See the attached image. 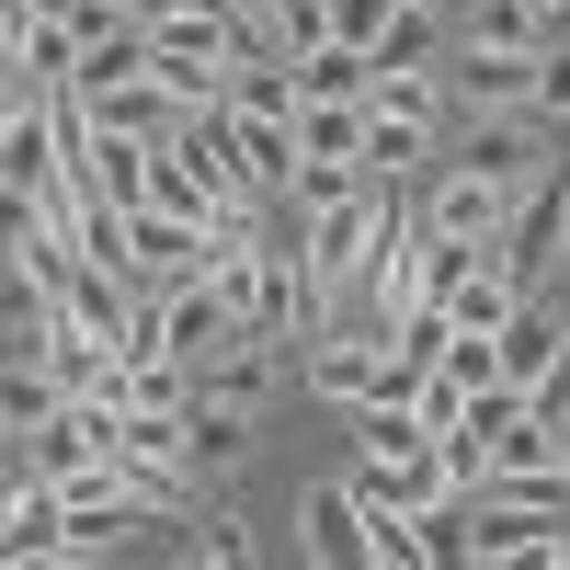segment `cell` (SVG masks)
Returning <instances> with one entry per match:
<instances>
[{"label": "cell", "mask_w": 570, "mask_h": 570, "mask_svg": "<svg viewBox=\"0 0 570 570\" xmlns=\"http://www.w3.org/2000/svg\"><path fill=\"white\" fill-rule=\"evenodd\" d=\"M400 228V183H354L343 206H297V274H308V320H331V297L376 263V240Z\"/></svg>", "instance_id": "6da1fadb"}, {"label": "cell", "mask_w": 570, "mask_h": 570, "mask_svg": "<svg viewBox=\"0 0 570 570\" xmlns=\"http://www.w3.org/2000/svg\"><path fill=\"white\" fill-rule=\"evenodd\" d=\"M240 12H217V0H183L171 23H149V69L183 91V104H217L228 91V69H240Z\"/></svg>", "instance_id": "7a4b0ae2"}, {"label": "cell", "mask_w": 570, "mask_h": 570, "mask_svg": "<svg viewBox=\"0 0 570 570\" xmlns=\"http://www.w3.org/2000/svg\"><path fill=\"white\" fill-rule=\"evenodd\" d=\"M104 468H126V480H149L160 502L195 491V422L183 411H115L104 422Z\"/></svg>", "instance_id": "3957f363"}, {"label": "cell", "mask_w": 570, "mask_h": 570, "mask_svg": "<svg viewBox=\"0 0 570 570\" xmlns=\"http://www.w3.org/2000/svg\"><path fill=\"white\" fill-rule=\"evenodd\" d=\"M160 491L149 480H126V468H91V480H69V559H115L137 525H160Z\"/></svg>", "instance_id": "277c9868"}, {"label": "cell", "mask_w": 570, "mask_h": 570, "mask_svg": "<svg viewBox=\"0 0 570 570\" xmlns=\"http://www.w3.org/2000/svg\"><path fill=\"white\" fill-rule=\"evenodd\" d=\"M217 252V228L206 217H183V206H126V285H183V274H206Z\"/></svg>", "instance_id": "5b68a950"}, {"label": "cell", "mask_w": 570, "mask_h": 570, "mask_svg": "<svg viewBox=\"0 0 570 570\" xmlns=\"http://www.w3.org/2000/svg\"><path fill=\"white\" fill-rule=\"evenodd\" d=\"M297 376H308V400H331V411H354V400H400L389 389V343L376 331H308V354H297Z\"/></svg>", "instance_id": "8992f818"}, {"label": "cell", "mask_w": 570, "mask_h": 570, "mask_svg": "<svg viewBox=\"0 0 570 570\" xmlns=\"http://www.w3.org/2000/svg\"><path fill=\"white\" fill-rule=\"evenodd\" d=\"M559 240H570V160H548L525 195H513V228H502V263H513V285H548V263H559Z\"/></svg>", "instance_id": "52a82bcc"}, {"label": "cell", "mask_w": 570, "mask_h": 570, "mask_svg": "<svg viewBox=\"0 0 570 570\" xmlns=\"http://www.w3.org/2000/svg\"><path fill=\"white\" fill-rule=\"evenodd\" d=\"M537 58H548V46H445V91H456V115L537 104Z\"/></svg>", "instance_id": "ba28073f"}, {"label": "cell", "mask_w": 570, "mask_h": 570, "mask_svg": "<svg viewBox=\"0 0 570 570\" xmlns=\"http://www.w3.org/2000/svg\"><path fill=\"white\" fill-rule=\"evenodd\" d=\"M422 228H445V240H480V252H491L502 228H513V183L445 160V171H434V195H422Z\"/></svg>", "instance_id": "9c48e42d"}, {"label": "cell", "mask_w": 570, "mask_h": 570, "mask_svg": "<svg viewBox=\"0 0 570 570\" xmlns=\"http://www.w3.org/2000/svg\"><path fill=\"white\" fill-rule=\"evenodd\" d=\"M456 160H468V171H491V183H513V195H525V183L548 171V149H537V104H502V115H468V126H456Z\"/></svg>", "instance_id": "30bf717a"}, {"label": "cell", "mask_w": 570, "mask_h": 570, "mask_svg": "<svg viewBox=\"0 0 570 570\" xmlns=\"http://www.w3.org/2000/svg\"><path fill=\"white\" fill-rule=\"evenodd\" d=\"M445 491H456L445 445H411V456H354V502H365V513H434Z\"/></svg>", "instance_id": "8fae6325"}, {"label": "cell", "mask_w": 570, "mask_h": 570, "mask_svg": "<svg viewBox=\"0 0 570 570\" xmlns=\"http://www.w3.org/2000/svg\"><path fill=\"white\" fill-rule=\"evenodd\" d=\"M160 343L183 354V365H206V354H228L240 343V320H228V297H217V274H183V285H160Z\"/></svg>", "instance_id": "7c38bea8"}, {"label": "cell", "mask_w": 570, "mask_h": 570, "mask_svg": "<svg viewBox=\"0 0 570 570\" xmlns=\"http://www.w3.org/2000/svg\"><path fill=\"white\" fill-rule=\"evenodd\" d=\"M0 80L35 91V104H58V91L80 80V23H69V12H35L12 46H0Z\"/></svg>", "instance_id": "4fadbf2b"}, {"label": "cell", "mask_w": 570, "mask_h": 570, "mask_svg": "<svg viewBox=\"0 0 570 570\" xmlns=\"http://www.w3.org/2000/svg\"><path fill=\"white\" fill-rule=\"evenodd\" d=\"M80 115H91V126H115V137H171V126H183V91H171L160 69H126V80H91V91H80Z\"/></svg>", "instance_id": "5bb4252c"}, {"label": "cell", "mask_w": 570, "mask_h": 570, "mask_svg": "<svg viewBox=\"0 0 570 570\" xmlns=\"http://www.w3.org/2000/svg\"><path fill=\"white\" fill-rule=\"evenodd\" d=\"M308 559H331V570H376V537H365L354 480H320V491H308Z\"/></svg>", "instance_id": "9a60e30c"}, {"label": "cell", "mask_w": 570, "mask_h": 570, "mask_svg": "<svg viewBox=\"0 0 570 570\" xmlns=\"http://www.w3.org/2000/svg\"><path fill=\"white\" fill-rule=\"evenodd\" d=\"M285 183H297V126L285 115H240V195L285 206Z\"/></svg>", "instance_id": "2e32d148"}, {"label": "cell", "mask_w": 570, "mask_h": 570, "mask_svg": "<svg viewBox=\"0 0 570 570\" xmlns=\"http://www.w3.org/2000/svg\"><path fill=\"white\" fill-rule=\"evenodd\" d=\"M274 376H285V365H274V343H252V331H240L228 354H206V365H195V400H240V411H263V400H274Z\"/></svg>", "instance_id": "e0dca14e"}, {"label": "cell", "mask_w": 570, "mask_h": 570, "mask_svg": "<svg viewBox=\"0 0 570 570\" xmlns=\"http://www.w3.org/2000/svg\"><path fill=\"white\" fill-rule=\"evenodd\" d=\"M445 46H548V12L537 0H456Z\"/></svg>", "instance_id": "ac0fdd59"}, {"label": "cell", "mask_w": 570, "mask_h": 570, "mask_svg": "<svg viewBox=\"0 0 570 570\" xmlns=\"http://www.w3.org/2000/svg\"><path fill=\"white\" fill-rule=\"evenodd\" d=\"M365 115H400V126H445V115H456V91H445V69H376Z\"/></svg>", "instance_id": "d6986e66"}, {"label": "cell", "mask_w": 570, "mask_h": 570, "mask_svg": "<svg viewBox=\"0 0 570 570\" xmlns=\"http://www.w3.org/2000/svg\"><path fill=\"white\" fill-rule=\"evenodd\" d=\"M297 91H308V104H365V91H376V58L331 35V46H308V58H297Z\"/></svg>", "instance_id": "ffe728a7"}, {"label": "cell", "mask_w": 570, "mask_h": 570, "mask_svg": "<svg viewBox=\"0 0 570 570\" xmlns=\"http://www.w3.org/2000/svg\"><path fill=\"white\" fill-rule=\"evenodd\" d=\"M183 422H195V480H228L252 445V411L240 400H183Z\"/></svg>", "instance_id": "44dd1931"}, {"label": "cell", "mask_w": 570, "mask_h": 570, "mask_svg": "<svg viewBox=\"0 0 570 570\" xmlns=\"http://www.w3.org/2000/svg\"><path fill=\"white\" fill-rule=\"evenodd\" d=\"M434 46H445V0H400L389 35H376L365 58H376V69H434Z\"/></svg>", "instance_id": "7402d4cb"}, {"label": "cell", "mask_w": 570, "mask_h": 570, "mask_svg": "<svg viewBox=\"0 0 570 570\" xmlns=\"http://www.w3.org/2000/svg\"><path fill=\"white\" fill-rule=\"evenodd\" d=\"M297 160H365V104H297Z\"/></svg>", "instance_id": "603a6c76"}, {"label": "cell", "mask_w": 570, "mask_h": 570, "mask_svg": "<svg viewBox=\"0 0 570 570\" xmlns=\"http://www.w3.org/2000/svg\"><path fill=\"white\" fill-rule=\"evenodd\" d=\"M422 149H434V126H400V115H365V171L376 183H400Z\"/></svg>", "instance_id": "cb8c5ba5"}, {"label": "cell", "mask_w": 570, "mask_h": 570, "mask_svg": "<svg viewBox=\"0 0 570 570\" xmlns=\"http://www.w3.org/2000/svg\"><path fill=\"white\" fill-rule=\"evenodd\" d=\"M354 183H376L365 160H297V183H285V206H343Z\"/></svg>", "instance_id": "d4e9b609"}, {"label": "cell", "mask_w": 570, "mask_h": 570, "mask_svg": "<svg viewBox=\"0 0 570 570\" xmlns=\"http://www.w3.org/2000/svg\"><path fill=\"white\" fill-rule=\"evenodd\" d=\"M195 559H206V570H240V559H252V525H240V502H206V525H195Z\"/></svg>", "instance_id": "484cf974"}, {"label": "cell", "mask_w": 570, "mask_h": 570, "mask_svg": "<svg viewBox=\"0 0 570 570\" xmlns=\"http://www.w3.org/2000/svg\"><path fill=\"white\" fill-rule=\"evenodd\" d=\"M537 126H570V46L548 35V58H537Z\"/></svg>", "instance_id": "4316f807"}, {"label": "cell", "mask_w": 570, "mask_h": 570, "mask_svg": "<svg viewBox=\"0 0 570 570\" xmlns=\"http://www.w3.org/2000/svg\"><path fill=\"white\" fill-rule=\"evenodd\" d=\"M389 12H400V0H331V35H343V46H376Z\"/></svg>", "instance_id": "83f0119b"}, {"label": "cell", "mask_w": 570, "mask_h": 570, "mask_svg": "<svg viewBox=\"0 0 570 570\" xmlns=\"http://www.w3.org/2000/svg\"><path fill=\"white\" fill-rule=\"evenodd\" d=\"M115 12H126V23H171L183 0H115Z\"/></svg>", "instance_id": "f1b7e54d"}, {"label": "cell", "mask_w": 570, "mask_h": 570, "mask_svg": "<svg viewBox=\"0 0 570 570\" xmlns=\"http://www.w3.org/2000/svg\"><path fill=\"white\" fill-rule=\"evenodd\" d=\"M35 12H69V0H35Z\"/></svg>", "instance_id": "f546056e"}, {"label": "cell", "mask_w": 570, "mask_h": 570, "mask_svg": "<svg viewBox=\"0 0 570 570\" xmlns=\"http://www.w3.org/2000/svg\"><path fill=\"white\" fill-rule=\"evenodd\" d=\"M0 91H12V80H0Z\"/></svg>", "instance_id": "4dcf8cb0"}]
</instances>
